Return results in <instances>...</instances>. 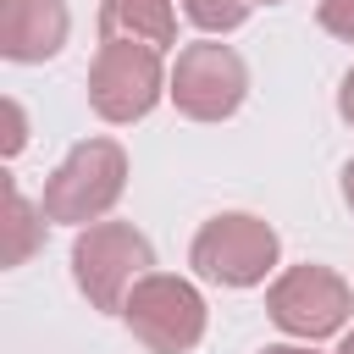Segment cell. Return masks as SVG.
I'll list each match as a JSON object with an SVG mask.
<instances>
[{"mask_svg":"<svg viewBox=\"0 0 354 354\" xmlns=\"http://www.w3.org/2000/svg\"><path fill=\"white\" fill-rule=\"evenodd\" d=\"M122 188H127V149L116 138H83L50 171L39 210H44V221L88 227V221H105V210L122 199Z\"/></svg>","mask_w":354,"mask_h":354,"instance_id":"6da1fadb","label":"cell"},{"mask_svg":"<svg viewBox=\"0 0 354 354\" xmlns=\"http://www.w3.org/2000/svg\"><path fill=\"white\" fill-rule=\"evenodd\" d=\"M282 260V238L271 221L249 216V210H221L210 216L194 243H188V266L194 277L216 282V288H260Z\"/></svg>","mask_w":354,"mask_h":354,"instance_id":"7a4b0ae2","label":"cell"},{"mask_svg":"<svg viewBox=\"0 0 354 354\" xmlns=\"http://www.w3.org/2000/svg\"><path fill=\"white\" fill-rule=\"evenodd\" d=\"M149 266H155V249H149V238L133 221H88L72 238V282H77V293L94 310L122 315L133 282Z\"/></svg>","mask_w":354,"mask_h":354,"instance_id":"3957f363","label":"cell"},{"mask_svg":"<svg viewBox=\"0 0 354 354\" xmlns=\"http://www.w3.org/2000/svg\"><path fill=\"white\" fill-rule=\"evenodd\" d=\"M171 72L160 66V50L149 44H133V39H100L94 50V66H88V105L100 122H138L160 105Z\"/></svg>","mask_w":354,"mask_h":354,"instance_id":"277c9868","label":"cell"},{"mask_svg":"<svg viewBox=\"0 0 354 354\" xmlns=\"http://www.w3.org/2000/svg\"><path fill=\"white\" fill-rule=\"evenodd\" d=\"M122 321L149 354H188L205 337V293L188 277L144 271L122 304Z\"/></svg>","mask_w":354,"mask_h":354,"instance_id":"5b68a950","label":"cell"},{"mask_svg":"<svg viewBox=\"0 0 354 354\" xmlns=\"http://www.w3.org/2000/svg\"><path fill=\"white\" fill-rule=\"evenodd\" d=\"M266 315L288 332V337H332V332H348V315H354V288L332 271V266H288L282 277H271L266 288Z\"/></svg>","mask_w":354,"mask_h":354,"instance_id":"8992f818","label":"cell"},{"mask_svg":"<svg viewBox=\"0 0 354 354\" xmlns=\"http://www.w3.org/2000/svg\"><path fill=\"white\" fill-rule=\"evenodd\" d=\"M166 94H171V105L188 122H227L243 105V94H249V66H243V55L232 44L199 39V44L177 50Z\"/></svg>","mask_w":354,"mask_h":354,"instance_id":"52a82bcc","label":"cell"},{"mask_svg":"<svg viewBox=\"0 0 354 354\" xmlns=\"http://www.w3.org/2000/svg\"><path fill=\"white\" fill-rule=\"evenodd\" d=\"M72 33V17H66V0H0V55L6 61H50L61 55Z\"/></svg>","mask_w":354,"mask_h":354,"instance_id":"ba28073f","label":"cell"},{"mask_svg":"<svg viewBox=\"0 0 354 354\" xmlns=\"http://www.w3.org/2000/svg\"><path fill=\"white\" fill-rule=\"evenodd\" d=\"M100 39H133L149 50H171L177 6L171 0H100Z\"/></svg>","mask_w":354,"mask_h":354,"instance_id":"9c48e42d","label":"cell"},{"mask_svg":"<svg viewBox=\"0 0 354 354\" xmlns=\"http://www.w3.org/2000/svg\"><path fill=\"white\" fill-rule=\"evenodd\" d=\"M6 216H11V243H6V266H22L33 249H39V238H44V210H33V199L17 188V183H6Z\"/></svg>","mask_w":354,"mask_h":354,"instance_id":"30bf717a","label":"cell"},{"mask_svg":"<svg viewBox=\"0 0 354 354\" xmlns=\"http://www.w3.org/2000/svg\"><path fill=\"white\" fill-rule=\"evenodd\" d=\"M249 11H254V0H183V17L199 33H232L249 22Z\"/></svg>","mask_w":354,"mask_h":354,"instance_id":"8fae6325","label":"cell"},{"mask_svg":"<svg viewBox=\"0 0 354 354\" xmlns=\"http://www.w3.org/2000/svg\"><path fill=\"white\" fill-rule=\"evenodd\" d=\"M315 22H321L332 39L354 44V0H315Z\"/></svg>","mask_w":354,"mask_h":354,"instance_id":"7c38bea8","label":"cell"},{"mask_svg":"<svg viewBox=\"0 0 354 354\" xmlns=\"http://www.w3.org/2000/svg\"><path fill=\"white\" fill-rule=\"evenodd\" d=\"M22 144H28V122H22V105H17V100H6V144H0V149H6V155H17Z\"/></svg>","mask_w":354,"mask_h":354,"instance_id":"4fadbf2b","label":"cell"},{"mask_svg":"<svg viewBox=\"0 0 354 354\" xmlns=\"http://www.w3.org/2000/svg\"><path fill=\"white\" fill-rule=\"evenodd\" d=\"M337 116L354 127V66L343 72V83H337Z\"/></svg>","mask_w":354,"mask_h":354,"instance_id":"5bb4252c","label":"cell"},{"mask_svg":"<svg viewBox=\"0 0 354 354\" xmlns=\"http://www.w3.org/2000/svg\"><path fill=\"white\" fill-rule=\"evenodd\" d=\"M343 205H348V210H354V160H348V166H343Z\"/></svg>","mask_w":354,"mask_h":354,"instance_id":"9a60e30c","label":"cell"},{"mask_svg":"<svg viewBox=\"0 0 354 354\" xmlns=\"http://www.w3.org/2000/svg\"><path fill=\"white\" fill-rule=\"evenodd\" d=\"M260 354H315V348H304V343H271V348H260Z\"/></svg>","mask_w":354,"mask_h":354,"instance_id":"2e32d148","label":"cell"},{"mask_svg":"<svg viewBox=\"0 0 354 354\" xmlns=\"http://www.w3.org/2000/svg\"><path fill=\"white\" fill-rule=\"evenodd\" d=\"M337 354H354V326L343 332V343H337Z\"/></svg>","mask_w":354,"mask_h":354,"instance_id":"e0dca14e","label":"cell"},{"mask_svg":"<svg viewBox=\"0 0 354 354\" xmlns=\"http://www.w3.org/2000/svg\"><path fill=\"white\" fill-rule=\"evenodd\" d=\"M254 6H282V0H254Z\"/></svg>","mask_w":354,"mask_h":354,"instance_id":"ac0fdd59","label":"cell"}]
</instances>
